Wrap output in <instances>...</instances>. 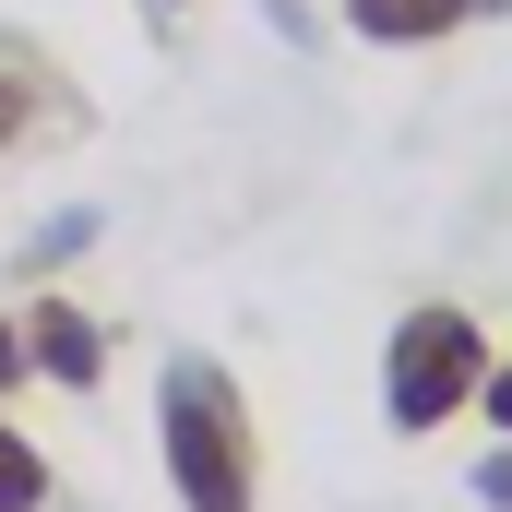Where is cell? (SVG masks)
<instances>
[{"mask_svg": "<svg viewBox=\"0 0 512 512\" xmlns=\"http://www.w3.org/2000/svg\"><path fill=\"white\" fill-rule=\"evenodd\" d=\"M24 358H36V382H60V393H96V382H108V322H96L84 298L36 286V298H24Z\"/></svg>", "mask_w": 512, "mask_h": 512, "instance_id": "obj_4", "label": "cell"}, {"mask_svg": "<svg viewBox=\"0 0 512 512\" xmlns=\"http://www.w3.org/2000/svg\"><path fill=\"white\" fill-rule=\"evenodd\" d=\"M477 501L512 512V441H489V453H477Z\"/></svg>", "mask_w": 512, "mask_h": 512, "instance_id": "obj_10", "label": "cell"}, {"mask_svg": "<svg viewBox=\"0 0 512 512\" xmlns=\"http://www.w3.org/2000/svg\"><path fill=\"white\" fill-rule=\"evenodd\" d=\"M36 382V358H24V310H0V405Z\"/></svg>", "mask_w": 512, "mask_h": 512, "instance_id": "obj_8", "label": "cell"}, {"mask_svg": "<svg viewBox=\"0 0 512 512\" xmlns=\"http://www.w3.org/2000/svg\"><path fill=\"white\" fill-rule=\"evenodd\" d=\"M155 465H167L179 512H262V417L227 358L167 346V370H155Z\"/></svg>", "mask_w": 512, "mask_h": 512, "instance_id": "obj_1", "label": "cell"}, {"mask_svg": "<svg viewBox=\"0 0 512 512\" xmlns=\"http://www.w3.org/2000/svg\"><path fill=\"white\" fill-rule=\"evenodd\" d=\"M84 131H96V108H84V84L60 72V48L24 36V24H0V167L36 155V143H84Z\"/></svg>", "mask_w": 512, "mask_h": 512, "instance_id": "obj_3", "label": "cell"}, {"mask_svg": "<svg viewBox=\"0 0 512 512\" xmlns=\"http://www.w3.org/2000/svg\"><path fill=\"white\" fill-rule=\"evenodd\" d=\"M489 322L465 310V298H417V310H393L382 334V429L393 441H441L453 417H477V382H489Z\"/></svg>", "mask_w": 512, "mask_h": 512, "instance_id": "obj_2", "label": "cell"}, {"mask_svg": "<svg viewBox=\"0 0 512 512\" xmlns=\"http://www.w3.org/2000/svg\"><path fill=\"white\" fill-rule=\"evenodd\" d=\"M96 251V215H84V203H72V215H48V227H36V239H24V274H36V286H48V274H60V262H84Z\"/></svg>", "mask_w": 512, "mask_h": 512, "instance_id": "obj_7", "label": "cell"}, {"mask_svg": "<svg viewBox=\"0 0 512 512\" xmlns=\"http://www.w3.org/2000/svg\"><path fill=\"white\" fill-rule=\"evenodd\" d=\"M179 12H191V0H143V24H155V36H167V24H179Z\"/></svg>", "mask_w": 512, "mask_h": 512, "instance_id": "obj_11", "label": "cell"}, {"mask_svg": "<svg viewBox=\"0 0 512 512\" xmlns=\"http://www.w3.org/2000/svg\"><path fill=\"white\" fill-rule=\"evenodd\" d=\"M334 12H346V36H370V48H441V36L512 12V0H334Z\"/></svg>", "mask_w": 512, "mask_h": 512, "instance_id": "obj_5", "label": "cell"}, {"mask_svg": "<svg viewBox=\"0 0 512 512\" xmlns=\"http://www.w3.org/2000/svg\"><path fill=\"white\" fill-rule=\"evenodd\" d=\"M477 417H489V441H512V358H489V382H477Z\"/></svg>", "mask_w": 512, "mask_h": 512, "instance_id": "obj_9", "label": "cell"}, {"mask_svg": "<svg viewBox=\"0 0 512 512\" xmlns=\"http://www.w3.org/2000/svg\"><path fill=\"white\" fill-rule=\"evenodd\" d=\"M48 501H60V465H48V453L0 417V512H48Z\"/></svg>", "mask_w": 512, "mask_h": 512, "instance_id": "obj_6", "label": "cell"}]
</instances>
